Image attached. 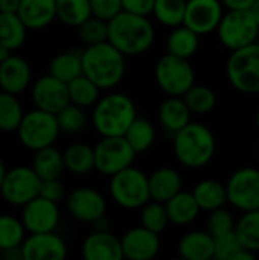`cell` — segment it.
<instances>
[{"instance_id": "6da1fadb", "label": "cell", "mask_w": 259, "mask_h": 260, "mask_svg": "<svg viewBox=\"0 0 259 260\" xmlns=\"http://www.w3.org/2000/svg\"><path fill=\"white\" fill-rule=\"evenodd\" d=\"M154 40V24L145 15L122 11L108 21V41L125 56L145 53L151 49Z\"/></svg>"}, {"instance_id": "7a4b0ae2", "label": "cell", "mask_w": 259, "mask_h": 260, "mask_svg": "<svg viewBox=\"0 0 259 260\" xmlns=\"http://www.w3.org/2000/svg\"><path fill=\"white\" fill-rule=\"evenodd\" d=\"M82 73L101 90L114 88L127 72L125 55L110 41L85 46L82 50Z\"/></svg>"}, {"instance_id": "3957f363", "label": "cell", "mask_w": 259, "mask_h": 260, "mask_svg": "<svg viewBox=\"0 0 259 260\" xmlns=\"http://www.w3.org/2000/svg\"><path fill=\"white\" fill-rule=\"evenodd\" d=\"M217 143L214 133L203 123L189 122L172 136V151L177 161L188 169L208 166L215 155Z\"/></svg>"}, {"instance_id": "277c9868", "label": "cell", "mask_w": 259, "mask_h": 260, "mask_svg": "<svg viewBox=\"0 0 259 260\" xmlns=\"http://www.w3.org/2000/svg\"><path fill=\"white\" fill-rule=\"evenodd\" d=\"M136 119L137 108L134 101L116 91L101 96L92 113V125L101 137L124 136Z\"/></svg>"}, {"instance_id": "5b68a950", "label": "cell", "mask_w": 259, "mask_h": 260, "mask_svg": "<svg viewBox=\"0 0 259 260\" xmlns=\"http://www.w3.org/2000/svg\"><path fill=\"white\" fill-rule=\"evenodd\" d=\"M108 190L111 200L127 210L140 209L151 200L148 175L133 165L110 177Z\"/></svg>"}, {"instance_id": "8992f818", "label": "cell", "mask_w": 259, "mask_h": 260, "mask_svg": "<svg viewBox=\"0 0 259 260\" xmlns=\"http://www.w3.org/2000/svg\"><path fill=\"white\" fill-rule=\"evenodd\" d=\"M20 143L29 151H38L46 146H52L61 129L56 120V114L34 108L26 111L18 129L15 131Z\"/></svg>"}, {"instance_id": "52a82bcc", "label": "cell", "mask_w": 259, "mask_h": 260, "mask_svg": "<svg viewBox=\"0 0 259 260\" xmlns=\"http://www.w3.org/2000/svg\"><path fill=\"white\" fill-rule=\"evenodd\" d=\"M231 85L244 94L259 93V41L234 50L226 62Z\"/></svg>"}, {"instance_id": "ba28073f", "label": "cell", "mask_w": 259, "mask_h": 260, "mask_svg": "<svg viewBox=\"0 0 259 260\" xmlns=\"http://www.w3.org/2000/svg\"><path fill=\"white\" fill-rule=\"evenodd\" d=\"M154 78L166 96H185L195 84V72L189 59L171 53L159 58L154 67Z\"/></svg>"}, {"instance_id": "9c48e42d", "label": "cell", "mask_w": 259, "mask_h": 260, "mask_svg": "<svg viewBox=\"0 0 259 260\" xmlns=\"http://www.w3.org/2000/svg\"><path fill=\"white\" fill-rule=\"evenodd\" d=\"M217 34L221 44L234 52L258 41L259 24L250 11H227Z\"/></svg>"}, {"instance_id": "30bf717a", "label": "cell", "mask_w": 259, "mask_h": 260, "mask_svg": "<svg viewBox=\"0 0 259 260\" xmlns=\"http://www.w3.org/2000/svg\"><path fill=\"white\" fill-rule=\"evenodd\" d=\"M41 183L43 180L32 166H15L8 169L0 189V197L9 206L23 207L40 195Z\"/></svg>"}, {"instance_id": "8fae6325", "label": "cell", "mask_w": 259, "mask_h": 260, "mask_svg": "<svg viewBox=\"0 0 259 260\" xmlns=\"http://www.w3.org/2000/svg\"><path fill=\"white\" fill-rule=\"evenodd\" d=\"M136 154L124 136L102 137L95 146V169L102 175L113 177L131 166Z\"/></svg>"}, {"instance_id": "7c38bea8", "label": "cell", "mask_w": 259, "mask_h": 260, "mask_svg": "<svg viewBox=\"0 0 259 260\" xmlns=\"http://www.w3.org/2000/svg\"><path fill=\"white\" fill-rule=\"evenodd\" d=\"M227 201L240 212H250L259 209V169L241 168L235 171L227 183Z\"/></svg>"}, {"instance_id": "4fadbf2b", "label": "cell", "mask_w": 259, "mask_h": 260, "mask_svg": "<svg viewBox=\"0 0 259 260\" xmlns=\"http://www.w3.org/2000/svg\"><path fill=\"white\" fill-rule=\"evenodd\" d=\"M66 207L73 219L93 224L99 218L105 216L107 201L104 195L93 187H76L67 195Z\"/></svg>"}, {"instance_id": "5bb4252c", "label": "cell", "mask_w": 259, "mask_h": 260, "mask_svg": "<svg viewBox=\"0 0 259 260\" xmlns=\"http://www.w3.org/2000/svg\"><path fill=\"white\" fill-rule=\"evenodd\" d=\"M31 98H32L35 108H40L53 114H56L66 105L70 104L67 82L52 76L50 73L38 78L32 84Z\"/></svg>"}, {"instance_id": "9a60e30c", "label": "cell", "mask_w": 259, "mask_h": 260, "mask_svg": "<svg viewBox=\"0 0 259 260\" xmlns=\"http://www.w3.org/2000/svg\"><path fill=\"white\" fill-rule=\"evenodd\" d=\"M61 219L58 203H53L41 195L23 206L21 221L27 233L55 232Z\"/></svg>"}, {"instance_id": "2e32d148", "label": "cell", "mask_w": 259, "mask_h": 260, "mask_svg": "<svg viewBox=\"0 0 259 260\" xmlns=\"http://www.w3.org/2000/svg\"><path fill=\"white\" fill-rule=\"evenodd\" d=\"M223 15L221 0H188L183 24L202 37L217 32Z\"/></svg>"}, {"instance_id": "e0dca14e", "label": "cell", "mask_w": 259, "mask_h": 260, "mask_svg": "<svg viewBox=\"0 0 259 260\" xmlns=\"http://www.w3.org/2000/svg\"><path fill=\"white\" fill-rule=\"evenodd\" d=\"M20 250L23 260H63L67 256V245L55 232L29 233Z\"/></svg>"}, {"instance_id": "ac0fdd59", "label": "cell", "mask_w": 259, "mask_h": 260, "mask_svg": "<svg viewBox=\"0 0 259 260\" xmlns=\"http://www.w3.org/2000/svg\"><path fill=\"white\" fill-rule=\"evenodd\" d=\"M124 257L128 260H151L160 251V235L145 229L133 227L121 238Z\"/></svg>"}, {"instance_id": "d6986e66", "label": "cell", "mask_w": 259, "mask_h": 260, "mask_svg": "<svg viewBox=\"0 0 259 260\" xmlns=\"http://www.w3.org/2000/svg\"><path fill=\"white\" fill-rule=\"evenodd\" d=\"M32 82V69L29 62L18 55H11L0 62V90L11 94H21Z\"/></svg>"}, {"instance_id": "ffe728a7", "label": "cell", "mask_w": 259, "mask_h": 260, "mask_svg": "<svg viewBox=\"0 0 259 260\" xmlns=\"http://www.w3.org/2000/svg\"><path fill=\"white\" fill-rule=\"evenodd\" d=\"M81 254L85 260H122L124 250L122 242L113 233L95 230L89 235L82 245Z\"/></svg>"}, {"instance_id": "44dd1931", "label": "cell", "mask_w": 259, "mask_h": 260, "mask_svg": "<svg viewBox=\"0 0 259 260\" xmlns=\"http://www.w3.org/2000/svg\"><path fill=\"white\" fill-rule=\"evenodd\" d=\"M177 253L185 260H209L215 257V238L208 230L188 232L177 245Z\"/></svg>"}, {"instance_id": "7402d4cb", "label": "cell", "mask_w": 259, "mask_h": 260, "mask_svg": "<svg viewBox=\"0 0 259 260\" xmlns=\"http://www.w3.org/2000/svg\"><path fill=\"white\" fill-rule=\"evenodd\" d=\"M17 14L29 30L44 29L56 18V0H21Z\"/></svg>"}, {"instance_id": "603a6c76", "label": "cell", "mask_w": 259, "mask_h": 260, "mask_svg": "<svg viewBox=\"0 0 259 260\" xmlns=\"http://www.w3.org/2000/svg\"><path fill=\"white\" fill-rule=\"evenodd\" d=\"M192 111L185 102L183 96H168L159 107L157 117L162 128L174 136L182 128H185L191 122Z\"/></svg>"}, {"instance_id": "cb8c5ba5", "label": "cell", "mask_w": 259, "mask_h": 260, "mask_svg": "<svg viewBox=\"0 0 259 260\" xmlns=\"http://www.w3.org/2000/svg\"><path fill=\"white\" fill-rule=\"evenodd\" d=\"M148 183H150L151 200L159 203L169 201L183 187L182 175L176 169L168 166L159 168L151 175H148Z\"/></svg>"}, {"instance_id": "d4e9b609", "label": "cell", "mask_w": 259, "mask_h": 260, "mask_svg": "<svg viewBox=\"0 0 259 260\" xmlns=\"http://www.w3.org/2000/svg\"><path fill=\"white\" fill-rule=\"evenodd\" d=\"M165 206L169 216V222L177 227H185L192 224L202 212L192 192H185V190H180L177 195H174L169 201L165 203Z\"/></svg>"}, {"instance_id": "484cf974", "label": "cell", "mask_w": 259, "mask_h": 260, "mask_svg": "<svg viewBox=\"0 0 259 260\" xmlns=\"http://www.w3.org/2000/svg\"><path fill=\"white\" fill-rule=\"evenodd\" d=\"M32 169L43 181L60 178L66 171L63 152L56 149L53 145L35 151L32 158Z\"/></svg>"}, {"instance_id": "4316f807", "label": "cell", "mask_w": 259, "mask_h": 260, "mask_svg": "<svg viewBox=\"0 0 259 260\" xmlns=\"http://www.w3.org/2000/svg\"><path fill=\"white\" fill-rule=\"evenodd\" d=\"M192 195L197 200L200 209L205 212H212L215 209L224 207L229 203L226 184L217 180L198 181L192 189Z\"/></svg>"}, {"instance_id": "83f0119b", "label": "cell", "mask_w": 259, "mask_h": 260, "mask_svg": "<svg viewBox=\"0 0 259 260\" xmlns=\"http://www.w3.org/2000/svg\"><path fill=\"white\" fill-rule=\"evenodd\" d=\"M64 166L73 175H85L95 169V148L87 143H72L64 152Z\"/></svg>"}, {"instance_id": "f1b7e54d", "label": "cell", "mask_w": 259, "mask_h": 260, "mask_svg": "<svg viewBox=\"0 0 259 260\" xmlns=\"http://www.w3.org/2000/svg\"><path fill=\"white\" fill-rule=\"evenodd\" d=\"M198 46H200V35L185 24L172 27V30L166 38V53L180 58L189 59L192 55H195Z\"/></svg>"}, {"instance_id": "f546056e", "label": "cell", "mask_w": 259, "mask_h": 260, "mask_svg": "<svg viewBox=\"0 0 259 260\" xmlns=\"http://www.w3.org/2000/svg\"><path fill=\"white\" fill-rule=\"evenodd\" d=\"M27 30L29 29L17 12L0 11V44L9 47L14 52L24 44Z\"/></svg>"}, {"instance_id": "4dcf8cb0", "label": "cell", "mask_w": 259, "mask_h": 260, "mask_svg": "<svg viewBox=\"0 0 259 260\" xmlns=\"http://www.w3.org/2000/svg\"><path fill=\"white\" fill-rule=\"evenodd\" d=\"M82 50H66L55 55L49 64V73L64 82H70L82 75Z\"/></svg>"}, {"instance_id": "1f68e13d", "label": "cell", "mask_w": 259, "mask_h": 260, "mask_svg": "<svg viewBox=\"0 0 259 260\" xmlns=\"http://www.w3.org/2000/svg\"><path fill=\"white\" fill-rule=\"evenodd\" d=\"M26 227L21 218L0 215V253L20 248L26 239Z\"/></svg>"}, {"instance_id": "d6a6232c", "label": "cell", "mask_w": 259, "mask_h": 260, "mask_svg": "<svg viewBox=\"0 0 259 260\" xmlns=\"http://www.w3.org/2000/svg\"><path fill=\"white\" fill-rule=\"evenodd\" d=\"M90 0H56V18L70 27H78L92 17Z\"/></svg>"}, {"instance_id": "836d02e7", "label": "cell", "mask_w": 259, "mask_h": 260, "mask_svg": "<svg viewBox=\"0 0 259 260\" xmlns=\"http://www.w3.org/2000/svg\"><path fill=\"white\" fill-rule=\"evenodd\" d=\"M69 87V96L70 102L76 104L82 108H90L95 107V104L101 98V88L96 85L90 78H87L84 73L75 78L67 84Z\"/></svg>"}, {"instance_id": "e575fe53", "label": "cell", "mask_w": 259, "mask_h": 260, "mask_svg": "<svg viewBox=\"0 0 259 260\" xmlns=\"http://www.w3.org/2000/svg\"><path fill=\"white\" fill-rule=\"evenodd\" d=\"M24 116L23 105L17 99V94H11L0 90V131L14 133L18 129Z\"/></svg>"}, {"instance_id": "d590c367", "label": "cell", "mask_w": 259, "mask_h": 260, "mask_svg": "<svg viewBox=\"0 0 259 260\" xmlns=\"http://www.w3.org/2000/svg\"><path fill=\"white\" fill-rule=\"evenodd\" d=\"M186 5L188 0H156L153 15L160 24L172 29L185 23Z\"/></svg>"}, {"instance_id": "8d00e7d4", "label": "cell", "mask_w": 259, "mask_h": 260, "mask_svg": "<svg viewBox=\"0 0 259 260\" xmlns=\"http://www.w3.org/2000/svg\"><path fill=\"white\" fill-rule=\"evenodd\" d=\"M124 137L131 145V148L137 154H140V152L148 151L153 146V143L156 140V128L150 120L137 117L130 125V128L127 129Z\"/></svg>"}, {"instance_id": "74e56055", "label": "cell", "mask_w": 259, "mask_h": 260, "mask_svg": "<svg viewBox=\"0 0 259 260\" xmlns=\"http://www.w3.org/2000/svg\"><path fill=\"white\" fill-rule=\"evenodd\" d=\"M235 233L247 250L259 253V209L244 212L241 215L237 221Z\"/></svg>"}, {"instance_id": "f35d334b", "label": "cell", "mask_w": 259, "mask_h": 260, "mask_svg": "<svg viewBox=\"0 0 259 260\" xmlns=\"http://www.w3.org/2000/svg\"><path fill=\"white\" fill-rule=\"evenodd\" d=\"M185 102L188 104L192 114H208L217 105V94L208 85L194 84L183 96Z\"/></svg>"}, {"instance_id": "ab89813d", "label": "cell", "mask_w": 259, "mask_h": 260, "mask_svg": "<svg viewBox=\"0 0 259 260\" xmlns=\"http://www.w3.org/2000/svg\"><path fill=\"white\" fill-rule=\"evenodd\" d=\"M168 224L171 222L165 203L150 200L143 207H140V225H143L145 229L160 235L162 232H165Z\"/></svg>"}, {"instance_id": "60d3db41", "label": "cell", "mask_w": 259, "mask_h": 260, "mask_svg": "<svg viewBox=\"0 0 259 260\" xmlns=\"http://www.w3.org/2000/svg\"><path fill=\"white\" fill-rule=\"evenodd\" d=\"M84 110L85 108L70 102L61 111H58L56 120H58L61 133H66V134L81 133L87 125V114Z\"/></svg>"}, {"instance_id": "b9f144b4", "label": "cell", "mask_w": 259, "mask_h": 260, "mask_svg": "<svg viewBox=\"0 0 259 260\" xmlns=\"http://www.w3.org/2000/svg\"><path fill=\"white\" fill-rule=\"evenodd\" d=\"M78 38L85 46L99 44L108 41V21L92 15L78 27Z\"/></svg>"}, {"instance_id": "7bdbcfd3", "label": "cell", "mask_w": 259, "mask_h": 260, "mask_svg": "<svg viewBox=\"0 0 259 260\" xmlns=\"http://www.w3.org/2000/svg\"><path fill=\"white\" fill-rule=\"evenodd\" d=\"M235 225H237V221H235L232 212L224 207L209 212V216L206 219V230L214 238H220L223 235L234 232Z\"/></svg>"}, {"instance_id": "ee69618b", "label": "cell", "mask_w": 259, "mask_h": 260, "mask_svg": "<svg viewBox=\"0 0 259 260\" xmlns=\"http://www.w3.org/2000/svg\"><path fill=\"white\" fill-rule=\"evenodd\" d=\"M244 248L246 247L241 244L235 230L227 235H223L220 238H215V259L237 260L238 254Z\"/></svg>"}, {"instance_id": "f6af8a7d", "label": "cell", "mask_w": 259, "mask_h": 260, "mask_svg": "<svg viewBox=\"0 0 259 260\" xmlns=\"http://www.w3.org/2000/svg\"><path fill=\"white\" fill-rule=\"evenodd\" d=\"M92 14L98 18L110 21L122 12V0H90Z\"/></svg>"}, {"instance_id": "bcb514c9", "label": "cell", "mask_w": 259, "mask_h": 260, "mask_svg": "<svg viewBox=\"0 0 259 260\" xmlns=\"http://www.w3.org/2000/svg\"><path fill=\"white\" fill-rule=\"evenodd\" d=\"M40 195L53 201V203H60L66 198V187L64 184L60 181V178H53V180H44L41 183V189H40Z\"/></svg>"}, {"instance_id": "7dc6e473", "label": "cell", "mask_w": 259, "mask_h": 260, "mask_svg": "<svg viewBox=\"0 0 259 260\" xmlns=\"http://www.w3.org/2000/svg\"><path fill=\"white\" fill-rule=\"evenodd\" d=\"M156 0H122V11L137 14V15H151Z\"/></svg>"}, {"instance_id": "c3c4849f", "label": "cell", "mask_w": 259, "mask_h": 260, "mask_svg": "<svg viewBox=\"0 0 259 260\" xmlns=\"http://www.w3.org/2000/svg\"><path fill=\"white\" fill-rule=\"evenodd\" d=\"M227 11H250L255 0H221Z\"/></svg>"}, {"instance_id": "681fc988", "label": "cell", "mask_w": 259, "mask_h": 260, "mask_svg": "<svg viewBox=\"0 0 259 260\" xmlns=\"http://www.w3.org/2000/svg\"><path fill=\"white\" fill-rule=\"evenodd\" d=\"M21 0H0V11L2 12H17Z\"/></svg>"}, {"instance_id": "f907efd6", "label": "cell", "mask_w": 259, "mask_h": 260, "mask_svg": "<svg viewBox=\"0 0 259 260\" xmlns=\"http://www.w3.org/2000/svg\"><path fill=\"white\" fill-rule=\"evenodd\" d=\"M93 229L98 230V232H107L108 230V219L105 216L99 218L98 221L93 222Z\"/></svg>"}, {"instance_id": "816d5d0a", "label": "cell", "mask_w": 259, "mask_h": 260, "mask_svg": "<svg viewBox=\"0 0 259 260\" xmlns=\"http://www.w3.org/2000/svg\"><path fill=\"white\" fill-rule=\"evenodd\" d=\"M11 55H12V50L9 47L3 46V44H0V62H3L5 59H8Z\"/></svg>"}, {"instance_id": "f5cc1de1", "label": "cell", "mask_w": 259, "mask_h": 260, "mask_svg": "<svg viewBox=\"0 0 259 260\" xmlns=\"http://www.w3.org/2000/svg\"><path fill=\"white\" fill-rule=\"evenodd\" d=\"M250 12H252V15L255 17V20L258 21L259 24V0H255V3L250 8Z\"/></svg>"}, {"instance_id": "db71d44e", "label": "cell", "mask_w": 259, "mask_h": 260, "mask_svg": "<svg viewBox=\"0 0 259 260\" xmlns=\"http://www.w3.org/2000/svg\"><path fill=\"white\" fill-rule=\"evenodd\" d=\"M6 172H8V169H6V166H5L3 160L0 158V189H2V184H3V180H5Z\"/></svg>"}, {"instance_id": "11a10c76", "label": "cell", "mask_w": 259, "mask_h": 260, "mask_svg": "<svg viewBox=\"0 0 259 260\" xmlns=\"http://www.w3.org/2000/svg\"><path fill=\"white\" fill-rule=\"evenodd\" d=\"M256 126H258V131H259V108H258V111H256Z\"/></svg>"}, {"instance_id": "9f6ffc18", "label": "cell", "mask_w": 259, "mask_h": 260, "mask_svg": "<svg viewBox=\"0 0 259 260\" xmlns=\"http://www.w3.org/2000/svg\"><path fill=\"white\" fill-rule=\"evenodd\" d=\"M258 41H259V35H258Z\"/></svg>"}]
</instances>
